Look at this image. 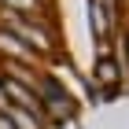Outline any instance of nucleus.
<instances>
[{
	"mask_svg": "<svg viewBox=\"0 0 129 129\" xmlns=\"http://www.w3.org/2000/svg\"><path fill=\"white\" fill-rule=\"evenodd\" d=\"M4 92H11V96L19 100V103H22V107H26V111H37V100H33V96H30V92L22 89L19 81H8V78H4Z\"/></svg>",
	"mask_w": 129,
	"mask_h": 129,
	"instance_id": "f257e3e1",
	"label": "nucleus"
},
{
	"mask_svg": "<svg viewBox=\"0 0 129 129\" xmlns=\"http://www.w3.org/2000/svg\"><path fill=\"white\" fill-rule=\"evenodd\" d=\"M19 30L26 33V37H30L33 44H37V48H48V33H44V30H33V26H22V22H19Z\"/></svg>",
	"mask_w": 129,
	"mask_h": 129,
	"instance_id": "f03ea898",
	"label": "nucleus"
},
{
	"mask_svg": "<svg viewBox=\"0 0 129 129\" xmlns=\"http://www.w3.org/2000/svg\"><path fill=\"white\" fill-rule=\"evenodd\" d=\"M100 78H103V81H114V67H111V63H103V67H100Z\"/></svg>",
	"mask_w": 129,
	"mask_h": 129,
	"instance_id": "7ed1b4c3",
	"label": "nucleus"
},
{
	"mask_svg": "<svg viewBox=\"0 0 129 129\" xmlns=\"http://www.w3.org/2000/svg\"><path fill=\"white\" fill-rule=\"evenodd\" d=\"M0 129H15V122H8V114H0Z\"/></svg>",
	"mask_w": 129,
	"mask_h": 129,
	"instance_id": "20e7f679",
	"label": "nucleus"
}]
</instances>
